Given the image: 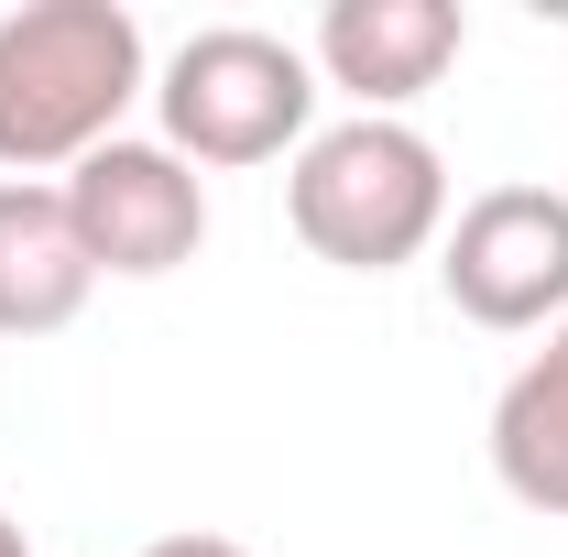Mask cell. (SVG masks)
I'll use <instances>...</instances> for the list:
<instances>
[{"instance_id":"8992f818","label":"cell","mask_w":568,"mask_h":557,"mask_svg":"<svg viewBox=\"0 0 568 557\" xmlns=\"http://www.w3.org/2000/svg\"><path fill=\"white\" fill-rule=\"evenodd\" d=\"M459 44H470V11L459 0H328L306 67L328 88H351L372 121H394L405 99H426L437 77L459 67Z\"/></svg>"},{"instance_id":"ba28073f","label":"cell","mask_w":568,"mask_h":557,"mask_svg":"<svg viewBox=\"0 0 568 557\" xmlns=\"http://www.w3.org/2000/svg\"><path fill=\"white\" fill-rule=\"evenodd\" d=\"M493 482L514 492L525 514L568 525V317L547 328V350L493 394Z\"/></svg>"},{"instance_id":"52a82bcc","label":"cell","mask_w":568,"mask_h":557,"mask_svg":"<svg viewBox=\"0 0 568 557\" xmlns=\"http://www.w3.org/2000/svg\"><path fill=\"white\" fill-rule=\"evenodd\" d=\"M99 295V263L67 219V186L0 175V340H55Z\"/></svg>"},{"instance_id":"9c48e42d","label":"cell","mask_w":568,"mask_h":557,"mask_svg":"<svg viewBox=\"0 0 568 557\" xmlns=\"http://www.w3.org/2000/svg\"><path fill=\"white\" fill-rule=\"evenodd\" d=\"M142 557H252L241 536H209V525H186V536H153Z\"/></svg>"},{"instance_id":"3957f363","label":"cell","mask_w":568,"mask_h":557,"mask_svg":"<svg viewBox=\"0 0 568 557\" xmlns=\"http://www.w3.org/2000/svg\"><path fill=\"white\" fill-rule=\"evenodd\" d=\"M153 121L186 164H274L317 132V67L263 22H197L153 77Z\"/></svg>"},{"instance_id":"7a4b0ae2","label":"cell","mask_w":568,"mask_h":557,"mask_svg":"<svg viewBox=\"0 0 568 557\" xmlns=\"http://www.w3.org/2000/svg\"><path fill=\"white\" fill-rule=\"evenodd\" d=\"M284 219L317 263L339 274H394L448 241V153L416 121H328L284 164Z\"/></svg>"},{"instance_id":"5b68a950","label":"cell","mask_w":568,"mask_h":557,"mask_svg":"<svg viewBox=\"0 0 568 557\" xmlns=\"http://www.w3.org/2000/svg\"><path fill=\"white\" fill-rule=\"evenodd\" d=\"M67 219H77V241H88L99 274L153 284V274H175V263H197V241H209V186H197L186 153L121 132V142H99L67 175Z\"/></svg>"},{"instance_id":"277c9868","label":"cell","mask_w":568,"mask_h":557,"mask_svg":"<svg viewBox=\"0 0 568 557\" xmlns=\"http://www.w3.org/2000/svg\"><path fill=\"white\" fill-rule=\"evenodd\" d=\"M437 284L470 328H547L568 317V198L558 186H481L448 209Z\"/></svg>"},{"instance_id":"6da1fadb","label":"cell","mask_w":568,"mask_h":557,"mask_svg":"<svg viewBox=\"0 0 568 557\" xmlns=\"http://www.w3.org/2000/svg\"><path fill=\"white\" fill-rule=\"evenodd\" d=\"M142 88V22L121 0H22L0 22V164L33 186L55 164L77 175L99 142H121Z\"/></svg>"},{"instance_id":"30bf717a","label":"cell","mask_w":568,"mask_h":557,"mask_svg":"<svg viewBox=\"0 0 568 557\" xmlns=\"http://www.w3.org/2000/svg\"><path fill=\"white\" fill-rule=\"evenodd\" d=\"M0 557H33V536H22V525H11V514H0Z\"/></svg>"}]
</instances>
